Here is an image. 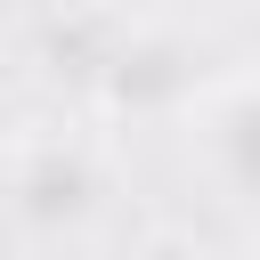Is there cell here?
Returning a JSON list of instances; mask_svg holds the SVG:
<instances>
[{
    "mask_svg": "<svg viewBox=\"0 0 260 260\" xmlns=\"http://www.w3.org/2000/svg\"><path fill=\"white\" fill-rule=\"evenodd\" d=\"M0 211L49 244V252H73L89 244L106 219H114V179H106V154L73 130H41V138H16L8 162H0Z\"/></svg>",
    "mask_w": 260,
    "mask_h": 260,
    "instance_id": "obj_1",
    "label": "cell"
},
{
    "mask_svg": "<svg viewBox=\"0 0 260 260\" xmlns=\"http://www.w3.org/2000/svg\"><path fill=\"white\" fill-rule=\"evenodd\" d=\"M187 162L236 211H260V73H219L187 89Z\"/></svg>",
    "mask_w": 260,
    "mask_h": 260,
    "instance_id": "obj_2",
    "label": "cell"
}]
</instances>
